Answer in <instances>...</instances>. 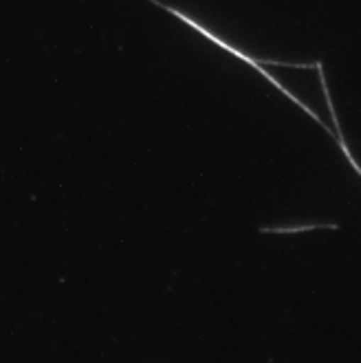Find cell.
<instances>
[{
  "label": "cell",
  "mask_w": 361,
  "mask_h": 363,
  "mask_svg": "<svg viewBox=\"0 0 361 363\" xmlns=\"http://www.w3.org/2000/svg\"><path fill=\"white\" fill-rule=\"evenodd\" d=\"M315 71L320 73V86H322V93H324V99H326V106H328V111H331V119H333V133H335V141H337V145L342 147V155L348 159V163L352 165V169L355 172L361 177V165L357 163V159L352 157V152H350V147H348V143H346V139H344V135H342V125H339V119H337V113H335V106H333V99H331V91H328V84H326V75H324V62L320 60V64L315 67Z\"/></svg>",
  "instance_id": "2"
},
{
  "label": "cell",
  "mask_w": 361,
  "mask_h": 363,
  "mask_svg": "<svg viewBox=\"0 0 361 363\" xmlns=\"http://www.w3.org/2000/svg\"><path fill=\"white\" fill-rule=\"evenodd\" d=\"M313 229H333L337 231V223H302V225H262L258 227L260 233H302V231H313Z\"/></svg>",
  "instance_id": "3"
},
{
  "label": "cell",
  "mask_w": 361,
  "mask_h": 363,
  "mask_svg": "<svg viewBox=\"0 0 361 363\" xmlns=\"http://www.w3.org/2000/svg\"><path fill=\"white\" fill-rule=\"evenodd\" d=\"M148 3H152V5H157V7H161L163 11H167L170 16H174L177 20H181V23L183 25H187L189 29H194L196 33H201L207 42H211V45H214V47H218V49H223V51H227L229 55H233V57H236V60H240V62H245L247 64V67H251L253 71H258V75H262L267 82H271V86H275V89H278L284 97H289V101H293L295 106H297V108H302L315 123H320L322 128H324V130L335 139V133H333V128L320 117V115H317L313 108H311V106L306 104V101H302L300 97H297L291 89H287L284 86V84L278 79V77H275L267 67H289V69H306V71H315V67H317V64H320V60H315V62H309V64H302V62H280V60H262V57H251L249 53H245L243 49H238V47H233V45H229V42L227 40H223L216 31H211L209 27H205V25H201V23H196V20L194 18H189L185 11H181V9H177V7H172V5H167V3H163V0H148Z\"/></svg>",
  "instance_id": "1"
}]
</instances>
